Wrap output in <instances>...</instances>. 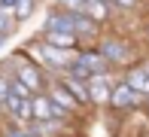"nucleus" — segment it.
I'll return each instance as SVG.
<instances>
[{
    "label": "nucleus",
    "instance_id": "nucleus-1",
    "mask_svg": "<svg viewBox=\"0 0 149 137\" xmlns=\"http://www.w3.org/2000/svg\"><path fill=\"white\" fill-rule=\"evenodd\" d=\"M31 52L40 58V67H49V70H55V73H64L67 67L73 64V58H76V52L55 49V46H49V43H37V46H31Z\"/></svg>",
    "mask_w": 149,
    "mask_h": 137
},
{
    "label": "nucleus",
    "instance_id": "nucleus-2",
    "mask_svg": "<svg viewBox=\"0 0 149 137\" xmlns=\"http://www.w3.org/2000/svg\"><path fill=\"white\" fill-rule=\"evenodd\" d=\"M31 104H33V122H61V119L67 116V110H64V107H58L55 101H52V94H49V92L33 94Z\"/></svg>",
    "mask_w": 149,
    "mask_h": 137
},
{
    "label": "nucleus",
    "instance_id": "nucleus-3",
    "mask_svg": "<svg viewBox=\"0 0 149 137\" xmlns=\"http://www.w3.org/2000/svg\"><path fill=\"white\" fill-rule=\"evenodd\" d=\"M97 52L104 55L113 67H122V64L131 61V49H128V43L119 40V37H100L97 40Z\"/></svg>",
    "mask_w": 149,
    "mask_h": 137
},
{
    "label": "nucleus",
    "instance_id": "nucleus-4",
    "mask_svg": "<svg viewBox=\"0 0 149 137\" xmlns=\"http://www.w3.org/2000/svg\"><path fill=\"white\" fill-rule=\"evenodd\" d=\"M15 76L22 79L33 94H40L46 85H49V82H46V76H43V70H40V64H31V61H24V58L15 61Z\"/></svg>",
    "mask_w": 149,
    "mask_h": 137
},
{
    "label": "nucleus",
    "instance_id": "nucleus-5",
    "mask_svg": "<svg viewBox=\"0 0 149 137\" xmlns=\"http://www.w3.org/2000/svg\"><path fill=\"white\" fill-rule=\"evenodd\" d=\"M3 110L9 113V119L15 122V125H22V122H33V104H31V98H24V94H15V92H12L9 98H6Z\"/></svg>",
    "mask_w": 149,
    "mask_h": 137
},
{
    "label": "nucleus",
    "instance_id": "nucleus-6",
    "mask_svg": "<svg viewBox=\"0 0 149 137\" xmlns=\"http://www.w3.org/2000/svg\"><path fill=\"white\" fill-rule=\"evenodd\" d=\"M76 64L85 67L88 76H104V73H110V67H113L104 55L94 52V49H79V52H76Z\"/></svg>",
    "mask_w": 149,
    "mask_h": 137
},
{
    "label": "nucleus",
    "instance_id": "nucleus-7",
    "mask_svg": "<svg viewBox=\"0 0 149 137\" xmlns=\"http://www.w3.org/2000/svg\"><path fill=\"white\" fill-rule=\"evenodd\" d=\"M140 101H146V98H140V94L134 92V88L128 85L125 79L113 82V94H110V107H119V110H131V107H137Z\"/></svg>",
    "mask_w": 149,
    "mask_h": 137
},
{
    "label": "nucleus",
    "instance_id": "nucleus-8",
    "mask_svg": "<svg viewBox=\"0 0 149 137\" xmlns=\"http://www.w3.org/2000/svg\"><path fill=\"white\" fill-rule=\"evenodd\" d=\"M73 27H76V12H67V9H52L49 15H46L43 31H67V34H73Z\"/></svg>",
    "mask_w": 149,
    "mask_h": 137
},
{
    "label": "nucleus",
    "instance_id": "nucleus-9",
    "mask_svg": "<svg viewBox=\"0 0 149 137\" xmlns=\"http://www.w3.org/2000/svg\"><path fill=\"white\" fill-rule=\"evenodd\" d=\"M46 92H49L52 101H55L58 107H64L67 113H70V110H76V107H82L76 98H73V92H70V88H67L61 79H49V88H46Z\"/></svg>",
    "mask_w": 149,
    "mask_h": 137
},
{
    "label": "nucleus",
    "instance_id": "nucleus-10",
    "mask_svg": "<svg viewBox=\"0 0 149 137\" xmlns=\"http://www.w3.org/2000/svg\"><path fill=\"white\" fill-rule=\"evenodd\" d=\"M122 79H125L128 85H131L134 92L140 94V98H149V70H146L143 64H137V67H128Z\"/></svg>",
    "mask_w": 149,
    "mask_h": 137
},
{
    "label": "nucleus",
    "instance_id": "nucleus-11",
    "mask_svg": "<svg viewBox=\"0 0 149 137\" xmlns=\"http://www.w3.org/2000/svg\"><path fill=\"white\" fill-rule=\"evenodd\" d=\"M43 43L55 46V49H64V52H73L79 46V37L67 34V31H43Z\"/></svg>",
    "mask_w": 149,
    "mask_h": 137
},
{
    "label": "nucleus",
    "instance_id": "nucleus-12",
    "mask_svg": "<svg viewBox=\"0 0 149 137\" xmlns=\"http://www.w3.org/2000/svg\"><path fill=\"white\" fill-rule=\"evenodd\" d=\"M88 94H91V104H110V94H113V85H110V76H91L88 79Z\"/></svg>",
    "mask_w": 149,
    "mask_h": 137
},
{
    "label": "nucleus",
    "instance_id": "nucleus-13",
    "mask_svg": "<svg viewBox=\"0 0 149 137\" xmlns=\"http://www.w3.org/2000/svg\"><path fill=\"white\" fill-rule=\"evenodd\" d=\"M58 79L64 82L70 92H73V98H76L82 107H88V104H91V94H88V79H76V76H70V73H61Z\"/></svg>",
    "mask_w": 149,
    "mask_h": 137
},
{
    "label": "nucleus",
    "instance_id": "nucleus-14",
    "mask_svg": "<svg viewBox=\"0 0 149 137\" xmlns=\"http://www.w3.org/2000/svg\"><path fill=\"white\" fill-rule=\"evenodd\" d=\"M97 27H100V22H94V18L85 15V12H76V27H73V34L79 37V43H82V40H94L97 37Z\"/></svg>",
    "mask_w": 149,
    "mask_h": 137
},
{
    "label": "nucleus",
    "instance_id": "nucleus-15",
    "mask_svg": "<svg viewBox=\"0 0 149 137\" xmlns=\"http://www.w3.org/2000/svg\"><path fill=\"white\" fill-rule=\"evenodd\" d=\"M110 0H91L88 6H85V15H91L94 22H107V15H110Z\"/></svg>",
    "mask_w": 149,
    "mask_h": 137
},
{
    "label": "nucleus",
    "instance_id": "nucleus-16",
    "mask_svg": "<svg viewBox=\"0 0 149 137\" xmlns=\"http://www.w3.org/2000/svg\"><path fill=\"white\" fill-rule=\"evenodd\" d=\"M15 24H18L15 12H12V9H3V6H0V34H6V37H9V34L15 31Z\"/></svg>",
    "mask_w": 149,
    "mask_h": 137
},
{
    "label": "nucleus",
    "instance_id": "nucleus-17",
    "mask_svg": "<svg viewBox=\"0 0 149 137\" xmlns=\"http://www.w3.org/2000/svg\"><path fill=\"white\" fill-rule=\"evenodd\" d=\"M33 9H37V0H18V6H15V18H18V22H28V18L33 15Z\"/></svg>",
    "mask_w": 149,
    "mask_h": 137
},
{
    "label": "nucleus",
    "instance_id": "nucleus-18",
    "mask_svg": "<svg viewBox=\"0 0 149 137\" xmlns=\"http://www.w3.org/2000/svg\"><path fill=\"white\" fill-rule=\"evenodd\" d=\"M88 0H58V9H67V12H85Z\"/></svg>",
    "mask_w": 149,
    "mask_h": 137
},
{
    "label": "nucleus",
    "instance_id": "nucleus-19",
    "mask_svg": "<svg viewBox=\"0 0 149 137\" xmlns=\"http://www.w3.org/2000/svg\"><path fill=\"white\" fill-rule=\"evenodd\" d=\"M12 94V82H9V73H0V107L6 104V98Z\"/></svg>",
    "mask_w": 149,
    "mask_h": 137
},
{
    "label": "nucleus",
    "instance_id": "nucleus-20",
    "mask_svg": "<svg viewBox=\"0 0 149 137\" xmlns=\"http://www.w3.org/2000/svg\"><path fill=\"white\" fill-rule=\"evenodd\" d=\"M113 6H122V9H131V6H137V0H113Z\"/></svg>",
    "mask_w": 149,
    "mask_h": 137
},
{
    "label": "nucleus",
    "instance_id": "nucleus-21",
    "mask_svg": "<svg viewBox=\"0 0 149 137\" xmlns=\"http://www.w3.org/2000/svg\"><path fill=\"white\" fill-rule=\"evenodd\" d=\"M0 6H3V9H12V12H15V6H18V0H0Z\"/></svg>",
    "mask_w": 149,
    "mask_h": 137
},
{
    "label": "nucleus",
    "instance_id": "nucleus-22",
    "mask_svg": "<svg viewBox=\"0 0 149 137\" xmlns=\"http://www.w3.org/2000/svg\"><path fill=\"white\" fill-rule=\"evenodd\" d=\"M6 137H28V134H24V131H9Z\"/></svg>",
    "mask_w": 149,
    "mask_h": 137
},
{
    "label": "nucleus",
    "instance_id": "nucleus-23",
    "mask_svg": "<svg viewBox=\"0 0 149 137\" xmlns=\"http://www.w3.org/2000/svg\"><path fill=\"white\" fill-rule=\"evenodd\" d=\"M3 43H6V34H0V46H3Z\"/></svg>",
    "mask_w": 149,
    "mask_h": 137
},
{
    "label": "nucleus",
    "instance_id": "nucleus-24",
    "mask_svg": "<svg viewBox=\"0 0 149 137\" xmlns=\"http://www.w3.org/2000/svg\"><path fill=\"white\" fill-rule=\"evenodd\" d=\"M143 67H146V70H149V61H143Z\"/></svg>",
    "mask_w": 149,
    "mask_h": 137
},
{
    "label": "nucleus",
    "instance_id": "nucleus-25",
    "mask_svg": "<svg viewBox=\"0 0 149 137\" xmlns=\"http://www.w3.org/2000/svg\"><path fill=\"white\" fill-rule=\"evenodd\" d=\"M146 34H149V24H146Z\"/></svg>",
    "mask_w": 149,
    "mask_h": 137
},
{
    "label": "nucleus",
    "instance_id": "nucleus-26",
    "mask_svg": "<svg viewBox=\"0 0 149 137\" xmlns=\"http://www.w3.org/2000/svg\"><path fill=\"white\" fill-rule=\"evenodd\" d=\"M146 104H149V98H146Z\"/></svg>",
    "mask_w": 149,
    "mask_h": 137
},
{
    "label": "nucleus",
    "instance_id": "nucleus-27",
    "mask_svg": "<svg viewBox=\"0 0 149 137\" xmlns=\"http://www.w3.org/2000/svg\"><path fill=\"white\" fill-rule=\"evenodd\" d=\"M88 3H91V0H88Z\"/></svg>",
    "mask_w": 149,
    "mask_h": 137
}]
</instances>
